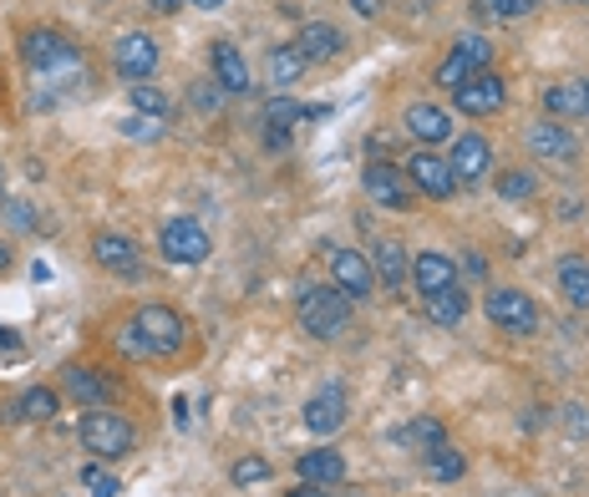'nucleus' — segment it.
Returning a JSON list of instances; mask_svg holds the SVG:
<instances>
[{
  "label": "nucleus",
  "instance_id": "1",
  "mask_svg": "<svg viewBox=\"0 0 589 497\" xmlns=\"http://www.w3.org/2000/svg\"><path fill=\"white\" fill-rule=\"evenodd\" d=\"M295 315H301V325L315 341H336V335L351 331V300L341 295L336 284H301Z\"/></svg>",
  "mask_w": 589,
  "mask_h": 497
},
{
  "label": "nucleus",
  "instance_id": "2",
  "mask_svg": "<svg viewBox=\"0 0 589 497\" xmlns=\"http://www.w3.org/2000/svg\"><path fill=\"white\" fill-rule=\"evenodd\" d=\"M77 442L92 452V462H118L138 447V432L128 416L108 412V406H87L82 422H77Z\"/></svg>",
  "mask_w": 589,
  "mask_h": 497
},
{
  "label": "nucleus",
  "instance_id": "3",
  "mask_svg": "<svg viewBox=\"0 0 589 497\" xmlns=\"http://www.w3.org/2000/svg\"><path fill=\"white\" fill-rule=\"evenodd\" d=\"M21 57H26V67H31V71H41V77H57V71H72L77 61H82V51H77L72 36L37 26V31L21 36Z\"/></svg>",
  "mask_w": 589,
  "mask_h": 497
},
{
  "label": "nucleus",
  "instance_id": "4",
  "mask_svg": "<svg viewBox=\"0 0 589 497\" xmlns=\"http://www.w3.org/2000/svg\"><path fill=\"white\" fill-rule=\"evenodd\" d=\"M483 310H488V320H494L498 331H514V335L539 331V305H534V295L514 290V284H494V290L483 295Z\"/></svg>",
  "mask_w": 589,
  "mask_h": 497
},
{
  "label": "nucleus",
  "instance_id": "5",
  "mask_svg": "<svg viewBox=\"0 0 589 497\" xmlns=\"http://www.w3.org/2000/svg\"><path fill=\"white\" fill-rule=\"evenodd\" d=\"M488 61H494V47H488L483 36H463V41H453V51L443 57V67H437V87L457 92V87L473 82Z\"/></svg>",
  "mask_w": 589,
  "mask_h": 497
},
{
  "label": "nucleus",
  "instance_id": "6",
  "mask_svg": "<svg viewBox=\"0 0 589 497\" xmlns=\"http://www.w3.org/2000/svg\"><path fill=\"white\" fill-rule=\"evenodd\" d=\"M362 189H366V199H376V209H392V213H407L412 209V183L402 178V168H392V163H366L362 168Z\"/></svg>",
  "mask_w": 589,
  "mask_h": 497
},
{
  "label": "nucleus",
  "instance_id": "7",
  "mask_svg": "<svg viewBox=\"0 0 589 497\" xmlns=\"http://www.w3.org/2000/svg\"><path fill=\"white\" fill-rule=\"evenodd\" d=\"M158 248H163V260H169V264H204L214 244H209L204 224H193V219H173V224H163V234H158Z\"/></svg>",
  "mask_w": 589,
  "mask_h": 497
},
{
  "label": "nucleus",
  "instance_id": "8",
  "mask_svg": "<svg viewBox=\"0 0 589 497\" xmlns=\"http://www.w3.org/2000/svg\"><path fill=\"white\" fill-rule=\"evenodd\" d=\"M138 331L148 335L153 355H173V351H183V341H189L183 315H179V310H169V305H143V310H138Z\"/></svg>",
  "mask_w": 589,
  "mask_h": 497
},
{
  "label": "nucleus",
  "instance_id": "9",
  "mask_svg": "<svg viewBox=\"0 0 589 497\" xmlns=\"http://www.w3.org/2000/svg\"><path fill=\"white\" fill-rule=\"evenodd\" d=\"M112 67H118V77H128V82H148L153 67H158V41L148 31L118 36V47H112Z\"/></svg>",
  "mask_w": 589,
  "mask_h": 497
},
{
  "label": "nucleus",
  "instance_id": "10",
  "mask_svg": "<svg viewBox=\"0 0 589 497\" xmlns=\"http://www.w3.org/2000/svg\"><path fill=\"white\" fill-rule=\"evenodd\" d=\"M331 284H336L346 300H366L376 290V270L356 248H331Z\"/></svg>",
  "mask_w": 589,
  "mask_h": 497
},
{
  "label": "nucleus",
  "instance_id": "11",
  "mask_svg": "<svg viewBox=\"0 0 589 497\" xmlns=\"http://www.w3.org/2000/svg\"><path fill=\"white\" fill-rule=\"evenodd\" d=\"M407 178H412V189L427 193V199H453V189H457L447 158H437L433 148H417V153L407 158Z\"/></svg>",
  "mask_w": 589,
  "mask_h": 497
},
{
  "label": "nucleus",
  "instance_id": "12",
  "mask_svg": "<svg viewBox=\"0 0 589 497\" xmlns=\"http://www.w3.org/2000/svg\"><path fill=\"white\" fill-rule=\"evenodd\" d=\"M453 97H457V112H468V118H494L498 106L508 102V87H504V77H494V71H478V77L463 82Z\"/></svg>",
  "mask_w": 589,
  "mask_h": 497
},
{
  "label": "nucleus",
  "instance_id": "13",
  "mask_svg": "<svg viewBox=\"0 0 589 497\" xmlns=\"http://www.w3.org/2000/svg\"><path fill=\"white\" fill-rule=\"evenodd\" d=\"M447 168H453L457 183H483V178H488V168H494V148H488L478 132H463V138H453Z\"/></svg>",
  "mask_w": 589,
  "mask_h": 497
},
{
  "label": "nucleus",
  "instance_id": "14",
  "mask_svg": "<svg viewBox=\"0 0 589 497\" xmlns=\"http://www.w3.org/2000/svg\"><path fill=\"white\" fill-rule=\"evenodd\" d=\"M301 422L311 426L315 437H331V432H341V426H346V390H341V386H321L311 402H305Z\"/></svg>",
  "mask_w": 589,
  "mask_h": 497
},
{
  "label": "nucleus",
  "instance_id": "15",
  "mask_svg": "<svg viewBox=\"0 0 589 497\" xmlns=\"http://www.w3.org/2000/svg\"><path fill=\"white\" fill-rule=\"evenodd\" d=\"M524 142H529L534 158H549V163H575V158H579L575 132L559 128V122H534V128L524 132Z\"/></svg>",
  "mask_w": 589,
  "mask_h": 497
},
{
  "label": "nucleus",
  "instance_id": "16",
  "mask_svg": "<svg viewBox=\"0 0 589 497\" xmlns=\"http://www.w3.org/2000/svg\"><path fill=\"white\" fill-rule=\"evenodd\" d=\"M402 128H407L412 138L422 142V148L453 142V118H447L443 106H433V102H412V106H407V118H402Z\"/></svg>",
  "mask_w": 589,
  "mask_h": 497
},
{
  "label": "nucleus",
  "instance_id": "17",
  "mask_svg": "<svg viewBox=\"0 0 589 497\" xmlns=\"http://www.w3.org/2000/svg\"><path fill=\"white\" fill-rule=\"evenodd\" d=\"M412 284L422 290V300L443 295V290H457V264L447 260V254H437V248H427V254L412 260Z\"/></svg>",
  "mask_w": 589,
  "mask_h": 497
},
{
  "label": "nucleus",
  "instance_id": "18",
  "mask_svg": "<svg viewBox=\"0 0 589 497\" xmlns=\"http://www.w3.org/2000/svg\"><path fill=\"white\" fill-rule=\"evenodd\" d=\"M209 67H214V87H224V92H250V67H244L240 47L234 41H214L209 47Z\"/></svg>",
  "mask_w": 589,
  "mask_h": 497
},
{
  "label": "nucleus",
  "instance_id": "19",
  "mask_svg": "<svg viewBox=\"0 0 589 497\" xmlns=\"http://www.w3.org/2000/svg\"><path fill=\"white\" fill-rule=\"evenodd\" d=\"M92 260L112 274H138L143 260H138V244L128 234H92Z\"/></svg>",
  "mask_w": 589,
  "mask_h": 497
},
{
  "label": "nucleus",
  "instance_id": "20",
  "mask_svg": "<svg viewBox=\"0 0 589 497\" xmlns=\"http://www.w3.org/2000/svg\"><path fill=\"white\" fill-rule=\"evenodd\" d=\"M295 51H301L305 61H336L341 51H346V36H341L336 26L311 21V26H301V36H295Z\"/></svg>",
  "mask_w": 589,
  "mask_h": 497
},
{
  "label": "nucleus",
  "instance_id": "21",
  "mask_svg": "<svg viewBox=\"0 0 589 497\" xmlns=\"http://www.w3.org/2000/svg\"><path fill=\"white\" fill-rule=\"evenodd\" d=\"M295 473H301V483H315V487H336L346 483V457L341 452H301V462H295Z\"/></svg>",
  "mask_w": 589,
  "mask_h": 497
},
{
  "label": "nucleus",
  "instance_id": "22",
  "mask_svg": "<svg viewBox=\"0 0 589 497\" xmlns=\"http://www.w3.org/2000/svg\"><path fill=\"white\" fill-rule=\"evenodd\" d=\"M549 118H589V77L585 82H559L544 92Z\"/></svg>",
  "mask_w": 589,
  "mask_h": 497
},
{
  "label": "nucleus",
  "instance_id": "23",
  "mask_svg": "<svg viewBox=\"0 0 589 497\" xmlns=\"http://www.w3.org/2000/svg\"><path fill=\"white\" fill-rule=\"evenodd\" d=\"M67 390H72L82 406H108L112 402V381L102 371H87V366H67Z\"/></svg>",
  "mask_w": 589,
  "mask_h": 497
},
{
  "label": "nucleus",
  "instance_id": "24",
  "mask_svg": "<svg viewBox=\"0 0 589 497\" xmlns=\"http://www.w3.org/2000/svg\"><path fill=\"white\" fill-rule=\"evenodd\" d=\"M376 274H382V284L386 290H402V284L412 280V260H407V248L397 244V239H382L376 244V264H372Z\"/></svg>",
  "mask_w": 589,
  "mask_h": 497
},
{
  "label": "nucleus",
  "instance_id": "25",
  "mask_svg": "<svg viewBox=\"0 0 589 497\" xmlns=\"http://www.w3.org/2000/svg\"><path fill=\"white\" fill-rule=\"evenodd\" d=\"M559 290L575 310H589V260H579V254L559 260Z\"/></svg>",
  "mask_w": 589,
  "mask_h": 497
},
{
  "label": "nucleus",
  "instance_id": "26",
  "mask_svg": "<svg viewBox=\"0 0 589 497\" xmlns=\"http://www.w3.org/2000/svg\"><path fill=\"white\" fill-rule=\"evenodd\" d=\"M397 442L402 447H417V452H437V447H447V426L437 422V416H417V422H407L397 432Z\"/></svg>",
  "mask_w": 589,
  "mask_h": 497
},
{
  "label": "nucleus",
  "instance_id": "27",
  "mask_svg": "<svg viewBox=\"0 0 589 497\" xmlns=\"http://www.w3.org/2000/svg\"><path fill=\"white\" fill-rule=\"evenodd\" d=\"M301 118H305V106L295 102V97H275V102L265 106V128H270V142H275V148H280V142L290 138V128H295V122H301Z\"/></svg>",
  "mask_w": 589,
  "mask_h": 497
},
{
  "label": "nucleus",
  "instance_id": "28",
  "mask_svg": "<svg viewBox=\"0 0 589 497\" xmlns=\"http://www.w3.org/2000/svg\"><path fill=\"white\" fill-rule=\"evenodd\" d=\"M57 412H61V396L51 386H31L21 402H16V416H26V422H51Z\"/></svg>",
  "mask_w": 589,
  "mask_h": 497
},
{
  "label": "nucleus",
  "instance_id": "29",
  "mask_svg": "<svg viewBox=\"0 0 589 497\" xmlns=\"http://www.w3.org/2000/svg\"><path fill=\"white\" fill-rule=\"evenodd\" d=\"M463 315H468V295H463V290L427 295V320H433V325H463Z\"/></svg>",
  "mask_w": 589,
  "mask_h": 497
},
{
  "label": "nucleus",
  "instance_id": "30",
  "mask_svg": "<svg viewBox=\"0 0 589 497\" xmlns=\"http://www.w3.org/2000/svg\"><path fill=\"white\" fill-rule=\"evenodd\" d=\"M305 67H311V61H305L295 47H275V51H270V77H275V87H295L305 77Z\"/></svg>",
  "mask_w": 589,
  "mask_h": 497
},
{
  "label": "nucleus",
  "instance_id": "31",
  "mask_svg": "<svg viewBox=\"0 0 589 497\" xmlns=\"http://www.w3.org/2000/svg\"><path fill=\"white\" fill-rule=\"evenodd\" d=\"M427 473H433V483H457V477L468 473V457L453 447H437V452H427Z\"/></svg>",
  "mask_w": 589,
  "mask_h": 497
},
{
  "label": "nucleus",
  "instance_id": "32",
  "mask_svg": "<svg viewBox=\"0 0 589 497\" xmlns=\"http://www.w3.org/2000/svg\"><path fill=\"white\" fill-rule=\"evenodd\" d=\"M128 97H133V112H143V118H169V106H173L163 87H148V82H133Z\"/></svg>",
  "mask_w": 589,
  "mask_h": 497
},
{
  "label": "nucleus",
  "instance_id": "33",
  "mask_svg": "<svg viewBox=\"0 0 589 497\" xmlns=\"http://www.w3.org/2000/svg\"><path fill=\"white\" fill-rule=\"evenodd\" d=\"M270 473H275V467H270L265 457H240V462H234V467H229V477H234V487L270 483Z\"/></svg>",
  "mask_w": 589,
  "mask_h": 497
},
{
  "label": "nucleus",
  "instance_id": "34",
  "mask_svg": "<svg viewBox=\"0 0 589 497\" xmlns=\"http://www.w3.org/2000/svg\"><path fill=\"white\" fill-rule=\"evenodd\" d=\"M498 193H504V199H529V193H539V178H534L529 168H514V173L498 178Z\"/></svg>",
  "mask_w": 589,
  "mask_h": 497
},
{
  "label": "nucleus",
  "instance_id": "35",
  "mask_svg": "<svg viewBox=\"0 0 589 497\" xmlns=\"http://www.w3.org/2000/svg\"><path fill=\"white\" fill-rule=\"evenodd\" d=\"M118 351H122V355H133V361H138V355H153V345H148V335L138 331V320H133V325H122V331H118Z\"/></svg>",
  "mask_w": 589,
  "mask_h": 497
},
{
  "label": "nucleus",
  "instance_id": "36",
  "mask_svg": "<svg viewBox=\"0 0 589 497\" xmlns=\"http://www.w3.org/2000/svg\"><path fill=\"white\" fill-rule=\"evenodd\" d=\"M82 483L92 487V497H118V483L102 473V462H87V467H82Z\"/></svg>",
  "mask_w": 589,
  "mask_h": 497
},
{
  "label": "nucleus",
  "instance_id": "37",
  "mask_svg": "<svg viewBox=\"0 0 589 497\" xmlns=\"http://www.w3.org/2000/svg\"><path fill=\"white\" fill-rule=\"evenodd\" d=\"M488 6V16H498V21H518V16H529L539 0H483Z\"/></svg>",
  "mask_w": 589,
  "mask_h": 497
},
{
  "label": "nucleus",
  "instance_id": "38",
  "mask_svg": "<svg viewBox=\"0 0 589 497\" xmlns=\"http://www.w3.org/2000/svg\"><path fill=\"white\" fill-rule=\"evenodd\" d=\"M122 132H128V138H143V142H153L158 132H163V118H143V112H133V118L122 122Z\"/></svg>",
  "mask_w": 589,
  "mask_h": 497
},
{
  "label": "nucleus",
  "instance_id": "39",
  "mask_svg": "<svg viewBox=\"0 0 589 497\" xmlns=\"http://www.w3.org/2000/svg\"><path fill=\"white\" fill-rule=\"evenodd\" d=\"M6 213H16V224H21V229H31V224H37V219H31V203H11Z\"/></svg>",
  "mask_w": 589,
  "mask_h": 497
},
{
  "label": "nucleus",
  "instance_id": "40",
  "mask_svg": "<svg viewBox=\"0 0 589 497\" xmlns=\"http://www.w3.org/2000/svg\"><path fill=\"white\" fill-rule=\"evenodd\" d=\"M351 11H356V16H376V11H382V0H351Z\"/></svg>",
  "mask_w": 589,
  "mask_h": 497
},
{
  "label": "nucleus",
  "instance_id": "41",
  "mask_svg": "<svg viewBox=\"0 0 589 497\" xmlns=\"http://www.w3.org/2000/svg\"><path fill=\"white\" fill-rule=\"evenodd\" d=\"M153 11H163V16H173V11H183V0H148Z\"/></svg>",
  "mask_w": 589,
  "mask_h": 497
},
{
  "label": "nucleus",
  "instance_id": "42",
  "mask_svg": "<svg viewBox=\"0 0 589 497\" xmlns=\"http://www.w3.org/2000/svg\"><path fill=\"white\" fill-rule=\"evenodd\" d=\"M285 497H325V493H321V487H315V483H301V487H295V493H285Z\"/></svg>",
  "mask_w": 589,
  "mask_h": 497
},
{
  "label": "nucleus",
  "instance_id": "43",
  "mask_svg": "<svg viewBox=\"0 0 589 497\" xmlns=\"http://www.w3.org/2000/svg\"><path fill=\"white\" fill-rule=\"evenodd\" d=\"M193 6H199V11H219V6H224V0H193Z\"/></svg>",
  "mask_w": 589,
  "mask_h": 497
},
{
  "label": "nucleus",
  "instance_id": "44",
  "mask_svg": "<svg viewBox=\"0 0 589 497\" xmlns=\"http://www.w3.org/2000/svg\"><path fill=\"white\" fill-rule=\"evenodd\" d=\"M0 199H6V168H0Z\"/></svg>",
  "mask_w": 589,
  "mask_h": 497
},
{
  "label": "nucleus",
  "instance_id": "45",
  "mask_svg": "<svg viewBox=\"0 0 589 497\" xmlns=\"http://www.w3.org/2000/svg\"><path fill=\"white\" fill-rule=\"evenodd\" d=\"M427 6H437V0H417V11H427Z\"/></svg>",
  "mask_w": 589,
  "mask_h": 497
},
{
  "label": "nucleus",
  "instance_id": "46",
  "mask_svg": "<svg viewBox=\"0 0 589 497\" xmlns=\"http://www.w3.org/2000/svg\"><path fill=\"white\" fill-rule=\"evenodd\" d=\"M336 497H362V493H336Z\"/></svg>",
  "mask_w": 589,
  "mask_h": 497
},
{
  "label": "nucleus",
  "instance_id": "47",
  "mask_svg": "<svg viewBox=\"0 0 589 497\" xmlns=\"http://www.w3.org/2000/svg\"><path fill=\"white\" fill-rule=\"evenodd\" d=\"M0 264H6V244H0Z\"/></svg>",
  "mask_w": 589,
  "mask_h": 497
}]
</instances>
